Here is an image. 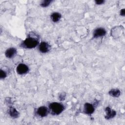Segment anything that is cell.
<instances>
[{
  "mask_svg": "<svg viewBox=\"0 0 125 125\" xmlns=\"http://www.w3.org/2000/svg\"><path fill=\"white\" fill-rule=\"evenodd\" d=\"M120 15L121 16H124L125 15V9L124 8L121 9V10L120 11Z\"/></svg>",
  "mask_w": 125,
  "mask_h": 125,
  "instance_id": "16",
  "label": "cell"
},
{
  "mask_svg": "<svg viewBox=\"0 0 125 125\" xmlns=\"http://www.w3.org/2000/svg\"><path fill=\"white\" fill-rule=\"evenodd\" d=\"M52 2L51 0H44L42 1L41 3V6L43 7H45L48 6Z\"/></svg>",
  "mask_w": 125,
  "mask_h": 125,
  "instance_id": "13",
  "label": "cell"
},
{
  "mask_svg": "<svg viewBox=\"0 0 125 125\" xmlns=\"http://www.w3.org/2000/svg\"><path fill=\"white\" fill-rule=\"evenodd\" d=\"M9 113L10 116L14 118H18L19 116V112L14 107H13L12 106H11L9 108Z\"/></svg>",
  "mask_w": 125,
  "mask_h": 125,
  "instance_id": "10",
  "label": "cell"
},
{
  "mask_svg": "<svg viewBox=\"0 0 125 125\" xmlns=\"http://www.w3.org/2000/svg\"><path fill=\"white\" fill-rule=\"evenodd\" d=\"M61 14L58 12H54L51 15V19L54 22H57L60 21L61 18Z\"/></svg>",
  "mask_w": 125,
  "mask_h": 125,
  "instance_id": "11",
  "label": "cell"
},
{
  "mask_svg": "<svg viewBox=\"0 0 125 125\" xmlns=\"http://www.w3.org/2000/svg\"><path fill=\"white\" fill-rule=\"evenodd\" d=\"M38 43V39L32 36H29L22 42L21 45L23 47L31 49L37 46Z\"/></svg>",
  "mask_w": 125,
  "mask_h": 125,
  "instance_id": "1",
  "label": "cell"
},
{
  "mask_svg": "<svg viewBox=\"0 0 125 125\" xmlns=\"http://www.w3.org/2000/svg\"><path fill=\"white\" fill-rule=\"evenodd\" d=\"M94 106L93 104L89 103H85L84 105L83 111L86 114H91L94 111Z\"/></svg>",
  "mask_w": 125,
  "mask_h": 125,
  "instance_id": "6",
  "label": "cell"
},
{
  "mask_svg": "<svg viewBox=\"0 0 125 125\" xmlns=\"http://www.w3.org/2000/svg\"><path fill=\"white\" fill-rule=\"evenodd\" d=\"M49 107L51 113L54 115H59L61 114L64 109L63 104L57 102L51 103L49 105Z\"/></svg>",
  "mask_w": 125,
  "mask_h": 125,
  "instance_id": "2",
  "label": "cell"
},
{
  "mask_svg": "<svg viewBox=\"0 0 125 125\" xmlns=\"http://www.w3.org/2000/svg\"><path fill=\"white\" fill-rule=\"evenodd\" d=\"M48 109L46 107L44 106L40 107L37 109V114L42 117H44L46 116L48 114Z\"/></svg>",
  "mask_w": 125,
  "mask_h": 125,
  "instance_id": "8",
  "label": "cell"
},
{
  "mask_svg": "<svg viewBox=\"0 0 125 125\" xmlns=\"http://www.w3.org/2000/svg\"><path fill=\"white\" fill-rule=\"evenodd\" d=\"M28 70L29 68L28 66L24 63L19 64L16 68V71L18 74L20 75H23L26 74L28 72Z\"/></svg>",
  "mask_w": 125,
  "mask_h": 125,
  "instance_id": "3",
  "label": "cell"
},
{
  "mask_svg": "<svg viewBox=\"0 0 125 125\" xmlns=\"http://www.w3.org/2000/svg\"><path fill=\"white\" fill-rule=\"evenodd\" d=\"M105 111L106 112V115L105 116V118L107 120L114 118L116 114V111L114 110L111 109L109 107H107L105 108Z\"/></svg>",
  "mask_w": 125,
  "mask_h": 125,
  "instance_id": "7",
  "label": "cell"
},
{
  "mask_svg": "<svg viewBox=\"0 0 125 125\" xmlns=\"http://www.w3.org/2000/svg\"><path fill=\"white\" fill-rule=\"evenodd\" d=\"M109 94L113 97H118L121 94V91L118 89H112L108 92Z\"/></svg>",
  "mask_w": 125,
  "mask_h": 125,
  "instance_id": "12",
  "label": "cell"
},
{
  "mask_svg": "<svg viewBox=\"0 0 125 125\" xmlns=\"http://www.w3.org/2000/svg\"><path fill=\"white\" fill-rule=\"evenodd\" d=\"M95 2L97 4H103L104 2V0H95Z\"/></svg>",
  "mask_w": 125,
  "mask_h": 125,
  "instance_id": "15",
  "label": "cell"
},
{
  "mask_svg": "<svg viewBox=\"0 0 125 125\" xmlns=\"http://www.w3.org/2000/svg\"><path fill=\"white\" fill-rule=\"evenodd\" d=\"M50 48V46L45 42H42L39 45V50L42 53H46L48 52L49 51Z\"/></svg>",
  "mask_w": 125,
  "mask_h": 125,
  "instance_id": "4",
  "label": "cell"
},
{
  "mask_svg": "<svg viewBox=\"0 0 125 125\" xmlns=\"http://www.w3.org/2000/svg\"><path fill=\"white\" fill-rule=\"evenodd\" d=\"M16 49L13 47H11L6 50L5 52V55L8 58H12L16 55Z\"/></svg>",
  "mask_w": 125,
  "mask_h": 125,
  "instance_id": "9",
  "label": "cell"
},
{
  "mask_svg": "<svg viewBox=\"0 0 125 125\" xmlns=\"http://www.w3.org/2000/svg\"><path fill=\"white\" fill-rule=\"evenodd\" d=\"M106 34V31L103 28H98L95 29L93 32V38H98L104 36Z\"/></svg>",
  "mask_w": 125,
  "mask_h": 125,
  "instance_id": "5",
  "label": "cell"
},
{
  "mask_svg": "<svg viewBox=\"0 0 125 125\" xmlns=\"http://www.w3.org/2000/svg\"><path fill=\"white\" fill-rule=\"evenodd\" d=\"M65 94H64V95H63V94H61V95H60V96H59V98H62V99H61V101H62V100H63L64 99V98H65Z\"/></svg>",
  "mask_w": 125,
  "mask_h": 125,
  "instance_id": "17",
  "label": "cell"
},
{
  "mask_svg": "<svg viewBox=\"0 0 125 125\" xmlns=\"http://www.w3.org/2000/svg\"><path fill=\"white\" fill-rule=\"evenodd\" d=\"M6 77V72L4 71L1 69L0 71V79H4Z\"/></svg>",
  "mask_w": 125,
  "mask_h": 125,
  "instance_id": "14",
  "label": "cell"
}]
</instances>
